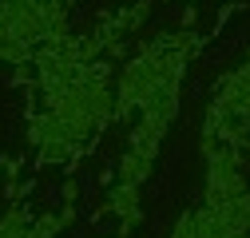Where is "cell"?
Here are the masks:
<instances>
[{
  "label": "cell",
  "instance_id": "2",
  "mask_svg": "<svg viewBox=\"0 0 250 238\" xmlns=\"http://www.w3.org/2000/svg\"><path fill=\"white\" fill-rule=\"evenodd\" d=\"M115 238H123V234H115Z\"/></svg>",
  "mask_w": 250,
  "mask_h": 238
},
{
  "label": "cell",
  "instance_id": "1",
  "mask_svg": "<svg viewBox=\"0 0 250 238\" xmlns=\"http://www.w3.org/2000/svg\"><path fill=\"white\" fill-rule=\"evenodd\" d=\"M107 211H115L123 218V238H127V230L139 222V187H127V183H119L111 195H107Z\"/></svg>",
  "mask_w": 250,
  "mask_h": 238
}]
</instances>
